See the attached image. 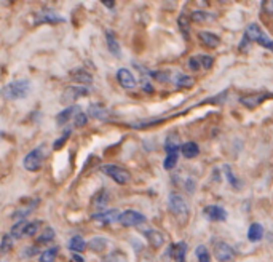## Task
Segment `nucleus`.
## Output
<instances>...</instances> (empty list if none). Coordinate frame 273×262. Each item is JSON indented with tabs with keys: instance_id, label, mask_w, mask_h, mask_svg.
I'll return each mask as SVG.
<instances>
[{
	"instance_id": "nucleus-2",
	"label": "nucleus",
	"mask_w": 273,
	"mask_h": 262,
	"mask_svg": "<svg viewBox=\"0 0 273 262\" xmlns=\"http://www.w3.org/2000/svg\"><path fill=\"white\" fill-rule=\"evenodd\" d=\"M249 42H256V43H259V45L270 50L273 53V40L267 37V34L263 32L260 26L256 24V23H252V24L248 26V28H246L243 40H241V45H240V51H244L246 50V43L249 45Z\"/></svg>"
},
{
	"instance_id": "nucleus-43",
	"label": "nucleus",
	"mask_w": 273,
	"mask_h": 262,
	"mask_svg": "<svg viewBox=\"0 0 273 262\" xmlns=\"http://www.w3.org/2000/svg\"><path fill=\"white\" fill-rule=\"evenodd\" d=\"M260 4H262V10H263V13H267V15L273 16V0H263V2H260Z\"/></svg>"
},
{
	"instance_id": "nucleus-44",
	"label": "nucleus",
	"mask_w": 273,
	"mask_h": 262,
	"mask_svg": "<svg viewBox=\"0 0 273 262\" xmlns=\"http://www.w3.org/2000/svg\"><path fill=\"white\" fill-rule=\"evenodd\" d=\"M189 67L192 69V71H198V69H201V63H200L198 56H193L189 59Z\"/></svg>"
},
{
	"instance_id": "nucleus-3",
	"label": "nucleus",
	"mask_w": 273,
	"mask_h": 262,
	"mask_svg": "<svg viewBox=\"0 0 273 262\" xmlns=\"http://www.w3.org/2000/svg\"><path fill=\"white\" fill-rule=\"evenodd\" d=\"M168 203H170L171 213L174 214L176 219L179 221V224H186L189 219V205L186 200H184L179 194L173 192V194H170Z\"/></svg>"
},
{
	"instance_id": "nucleus-41",
	"label": "nucleus",
	"mask_w": 273,
	"mask_h": 262,
	"mask_svg": "<svg viewBox=\"0 0 273 262\" xmlns=\"http://www.w3.org/2000/svg\"><path fill=\"white\" fill-rule=\"evenodd\" d=\"M21 254L26 257V259H29V257H34V256H40V249H39V246H26L24 249H23V252Z\"/></svg>"
},
{
	"instance_id": "nucleus-24",
	"label": "nucleus",
	"mask_w": 273,
	"mask_h": 262,
	"mask_svg": "<svg viewBox=\"0 0 273 262\" xmlns=\"http://www.w3.org/2000/svg\"><path fill=\"white\" fill-rule=\"evenodd\" d=\"M67 248L72 252H82L86 248V241L80 237V235H74V237H70V240L67 243Z\"/></svg>"
},
{
	"instance_id": "nucleus-45",
	"label": "nucleus",
	"mask_w": 273,
	"mask_h": 262,
	"mask_svg": "<svg viewBox=\"0 0 273 262\" xmlns=\"http://www.w3.org/2000/svg\"><path fill=\"white\" fill-rule=\"evenodd\" d=\"M105 8H113V7H115V2H113V0H102V2H101Z\"/></svg>"
},
{
	"instance_id": "nucleus-21",
	"label": "nucleus",
	"mask_w": 273,
	"mask_h": 262,
	"mask_svg": "<svg viewBox=\"0 0 273 262\" xmlns=\"http://www.w3.org/2000/svg\"><path fill=\"white\" fill-rule=\"evenodd\" d=\"M80 110L78 109V106H67L66 109H63L61 110L58 115H56V123L61 126V125H64V123H67V121L70 120V118H74V115L75 113Z\"/></svg>"
},
{
	"instance_id": "nucleus-5",
	"label": "nucleus",
	"mask_w": 273,
	"mask_h": 262,
	"mask_svg": "<svg viewBox=\"0 0 273 262\" xmlns=\"http://www.w3.org/2000/svg\"><path fill=\"white\" fill-rule=\"evenodd\" d=\"M101 171L105 174V176H109L110 179H113L120 186H125L131 181V173L128 170H125V168L118 167V165H113V163L102 165Z\"/></svg>"
},
{
	"instance_id": "nucleus-36",
	"label": "nucleus",
	"mask_w": 273,
	"mask_h": 262,
	"mask_svg": "<svg viewBox=\"0 0 273 262\" xmlns=\"http://www.w3.org/2000/svg\"><path fill=\"white\" fill-rule=\"evenodd\" d=\"M70 135H72V129L70 128H66L64 131H63V135H61L55 143H53V149L55 151H59V149H63V147L66 146V143H67V139L70 138Z\"/></svg>"
},
{
	"instance_id": "nucleus-40",
	"label": "nucleus",
	"mask_w": 273,
	"mask_h": 262,
	"mask_svg": "<svg viewBox=\"0 0 273 262\" xmlns=\"http://www.w3.org/2000/svg\"><path fill=\"white\" fill-rule=\"evenodd\" d=\"M195 254H197L198 262H211V259H209V252H208L206 246H203V244H200V246L195 249Z\"/></svg>"
},
{
	"instance_id": "nucleus-39",
	"label": "nucleus",
	"mask_w": 273,
	"mask_h": 262,
	"mask_svg": "<svg viewBox=\"0 0 273 262\" xmlns=\"http://www.w3.org/2000/svg\"><path fill=\"white\" fill-rule=\"evenodd\" d=\"M88 123V115L85 112H82V110H78L77 113H75V117H74V126L75 128H82V126H85Z\"/></svg>"
},
{
	"instance_id": "nucleus-46",
	"label": "nucleus",
	"mask_w": 273,
	"mask_h": 262,
	"mask_svg": "<svg viewBox=\"0 0 273 262\" xmlns=\"http://www.w3.org/2000/svg\"><path fill=\"white\" fill-rule=\"evenodd\" d=\"M72 260H74V262H85L83 257H82L80 254H78V252H72Z\"/></svg>"
},
{
	"instance_id": "nucleus-20",
	"label": "nucleus",
	"mask_w": 273,
	"mask_h": 262,
	"mask_svg": "<svg viewBox=\"0 0 273 262\" xmlns=\"http://www.w3.org/2000/svg\"><path fill=\"white\" fill-rule=\"evenodd\" d=\"M86 115L91 118H96V120H105L109 115V110L105 109L102 104H91V106L88 107Z\"/></svg>"
},
{
	"instance_id": "nucleus-33",
	"label": "nucleus",
	"mask_w": 273,
	"mask_h": 262,
	"mask_svg": "<svg viewBox=\"0 0 273 262\" xmlns=\"http://www.w3.org/2000/svg\"><path fill=\"white\" fill-rule=\"evenodd\" d=\"M190 20L193 23H209V21L214 20V15H211L208 12H203V10H197V12H193L190 15Z\"/></svg>"
},
{
	"instance_id": "nucleus-18",
	"label": "nucleus",
	"mask_w": 273,
	"mask_h": 262,
	"mask_svg": "<svg viewBox=\"0 0 273 262\" xmlns=\"http://www.w3.org/2000/svg\"><path fill=\"white\" fill-rule=\"evenodd\" d=\"M186 252H187V243L186 241H179L176 244H171L170 248V254L176 262H186Z\"/></svg>"
},
{
	"instance_id": "nucleus-1",
	"label": "nucleus",
	"mask_w": 273,
	"mask_h": 262,
	"mask_svg": "<svg viewBox=\"0 0 273 262\" xmlns=\"http://www.w3.org/2000/svg\"><path fill=\"white\" fill-rule=\"evenodd\" d=\"M31 90H32L31 80H28V78H16V80L2 86L0 96H2V99H5L8 102L20 101V99L28 98Z\"/></svg>"
},
{
	"instance_id": "nucleus-23",
	"label": "nucleus",
	"mask_w": 273,
	"mask_h": 262,
	"mask_svg": "<svg viewBox=\"0 0 273 262\" xmlns=\"http://www.w3.org/2000/svg\"><path fill=\"white\" fill-rule=\"evenodd\" d=\"M181 152H182L184 157H186V159H195V157L200 154V147H198L197 143L189 141V143H184L181 146Z\"/></svg>"
},
{
	"instance_id": "nucleus-25",
	"label": "nucleus",
	"mask_w": 273,
	"mask_h": 262,
	"mask_svg": "<svg viewBox=\"0 0 273 262\" xmlns=\"http://www.w3.org/2000/svg\"><path fill=\"white\" fill-rule=\"evenodd\" d=\"M107 244H109V241L104 237H94L86 243V246L90 248L93 252H102L105 248H107Z\"/></svg>"
},
{
	"instance_id": "nucleus-37",
	"label": "nucleus",
	"mask_w": 273,
	"mask_h": 262,
	"mask_svg": "<svg viewBox=\"0 0 273 262\" xmlns=\"http://www.w3.org/2000/svg\"><path fill=\"white\" fill-rule=\"evenodd\" d=\"M178 159H179V152H170L163 162L165 170H173L176 165H178Z\"/></svg>"
},
{
	"instance_id": "nucleus-27",
	"label": "nucleus",
	"mask_w": 273,
	"mask_h": 262,
	"mask_svg": "<svg viewBox=\"0 0 273 262\" xmlns=\"http://www.w3.org/2000/svg\"><path fill=\"white\" fill-rule=\"evenodd\" d=\"M263 237V227L257 222L251 224L249 230H248V240L249 241H260Z\"/></svg>"
},
{
	"instance_id": "nucleus-7",
	"label": "nucleus",
	"mask_w": 273,
	"mask_h": 262,
	"mask_svg": "<svg viewBox=\"0 0 273 262\" xmlns=\"http://www.w3.org/2000/svg\"><path fill=\"white\" fill-rule=\"evenodd\" d=\"M64 21H66L64 16H61L53 8H43V10L37 12L34 18V24H61Z\"/></svg>"
},
{
	"instance_id": "nucleus-35",
	"label": "nucleus",
	"mask_w": 273,
	"mask_h": 262,
	"mask_svg": "<svg viewBox=\"0 0 273 262\" xmlns=\"http://www.w3.org/2000/svg\"><path fill=\"white\" fill-rule=\"evenodd\" d=\"M178 24H179V29H181V32H182L184 39L189 40V39H190V34H189V32H190V23H189L187 15L181 13V16L178 18Z\"/></svg>"
},
{
	"instance_id": "nucleus-34",
	"label": "nucleus",
	"mask_w": 273,
	"mask_h": 262,
	"mask_svg": "<svg viewBox=\"0 0 273 262\" xmlns=\"http://www.w3.org/2000/svg\"><path fill=\"white\" fill-rule=\"evenodd\" d=\"M42 227V221H28L24 227V232H23V237H34L35 233L39 232V229Z\"/></svg>"
},
{
	"instance_id": "nucleus-38",
	"label": "nucleus",
	"mask_w": 273,
	"mask_h": 262,
	"mask_svg": "<svg viewBox=\"0 0 273 262\" xmlns=\"http://www.w3.org/2000/svg\"><path fill=\"white\" fill-rule=\"evenodd\" d=\"M26 222H28V221H20V222H15V224H13L12 232H10V233H12V237H13L15 240L23 238V232H24Z\"/></svg>"
},
{
	"instance_id": "nucleus-6",
	"label": "nucleus",
	"mask_w": 273,
	"mask_h": 262,
	"mask_svg": "<svg viewBox=\"0 0 273 262\" xmlns=\"http://www.w3.org/2000/svg\"><path fill=\"white\" fill-rule=\"evenodd\" d=\"M88 94H90L88 86H83V85H69V86H66L64 91H63V96H61V102L72 104L77 99L85 98V96H88Z\"/></svg>"
},
{
	"instance_id": "nucleus-29",
	"label": "nucleus",
	"mask_w": 273,
	"mask_h": 262,
	"mask_svg": "<svg viewBox=\"0 0 273 262\" xmlns=\"http://www.w3.org/2000/svg\"><path fill=\"white\" fill-rule=\"evenodd\" d=\"M58 252H59V248H58V246L47 248L45 251H42V252H40L39 262H55L56 257H58Z\"/></svg>"
},
{
	"instance_id": "nucleus-22",
	"label": "nucleus",
	"mask_w": 273,
	"mask_h": 262,
	"mask_svg": "<svg viewBox=\"0 0 273 262\" xmlns=\"http://www.w3.org/2000/svg\"><path fill=\"white\" fill-rule=\"evenodd\" d=\"M105 43H107V50L110 51V55H113L115 58L121 56V48L118 45L115 36H113L110 31H105Z\"/></svg>"
},
{
	"instance_id": "nucleus-4",
	"label": "nucleus",
	"mask_w": 273,
	"mask_h": 262,
	"mask_svg": "<svg viewBox=\"0 0 273 262\" xmlns=\"http://www.w3.org/2000/svg\"><path fill=\"white\" fill-rule=\"evenodd\" d=\"M43 160H45V146H39L32 149L31 152L26 154L24 160H23V167L26 171L35 173L42 168Z\"/></svg>"
},
{
	"instance_id": "nucleus-32",
	"label": "nucleus",
	"mask_w": 273,
	"mask_h": 262,
	"mask_svg": "<svg viewBox=\"0 0 273 262\" xmlns=\"http://www.w3.org/2000/svg\"><path fill=\"white\" fill-rule=\"evenodd\" d=\"M101 262H128V257L123 251L115 249V251H110L109 254H105Z\"/></svg>"
},
{
	"instance_id": "nucleus-42",
	"label": "nucleus",
	"mask_w": 273,
	"mask_h": 262,
	"mask_svg": "<svg viewBox=\"0 0 273 262\" xmlns=\"http://www.w3.org/2000/svg\"><path fill=\"white\" fill-rule=\"evenodd\" d=\"M198 59H200V63H201V67L203 69H209L211 66H213V58L211 56H206V55H198Z\"/></svg>"
},
{
	"instance_id": "nucleus-14",
	"label": "nucleus",
	"mask_w": 273,
	"mask_h": 262,
	"mask_svg": "<svg viewBox=\"0 0 273 262\" xmlns=\"http://www.w3.org/2000/svg\"><path fill=\"white\" fill-rule=\"evenodd\" d=\"M268 93H251L248 96H243V98H240V102L243 104V106L246 107H257L260 106V104L265 101L268 98Z\"/></svg>"
},
{
	"instance_id": "nucleus-10",
	"label": "nucleus",
	"mask_w": 273,
	"mask_h": 262,
	"mask_svg": "<svg viewBox=\"0 0 273 262\" xmlns=\"http://www.w3.org/2000/svg\"><path fill=\"white\" fill-rule=\"evenodd\" d=\"M39 203H40V200L39 198H32V200H29L28 203H26L24 206H20L16 209V211L12 214V219L15 221V222H20V221H26V217H28L35 208L39 206Z\"/></svg>"
},
{
	"instance_id": "nucleus-19",
	"label": "nucleus",
	"mask_w": 273,
	"mask_h": 262,
	"mask_svg": "<svg viewBox=\"0 0 273 262\" xmlns=\"http://www.w3.org/2000/svg\"><path fill=\"white\" fill-rule=\"evenodd\" d=\"M198 39L208 48H217L219 45H221V39H219L216 34H213V32H206V31L200 32L198 34Z\"/></svg>"
},
{
	"instance_id": "nucleus-8",
	"label": "nucleus",
	"mask_w": 273,
	"mask_h": 262,
	"mask_svg": "<svg viewBox=\"0 0 273 262\" xmlns=\"http://www.w3.org/2000/svg\"><path fill=\"white\" fill-rule=\"evenodd\" d=\"M147 219L144 214H141L139 211H134V209H126V211L120 213L118 222L123 227H138L141 224H144Z\"/></svg>"
},
{
	"instance_id": "nucleus-15",
	"label": "nucleus",
	"mask_w": 273,
	"mask_h": 262,
	"mask_svg": "<svg viewBox=\"0 0 273 262\" xmlns=\"http://www.w3.org/2000/svg\"><path fill=\"white\" fill-rule=\"evenodd\" d=\"M205 216H208L211 221L214 222H224L227 219V211L222 206H217V205H209L203 209Z\"/></svg>"
},
{
	"instance_id": "nucleus-31",
	"label": "nucleus",
	"mask_w": 273,
	"mask_h": 262,
	"mask_svg": "<svg viewBox=\"0 0 273 262\" xmlns=\"http://www.w3.org/2000/svg\"><path fill=\"white\" fill-rule=\"evenodd\" d=\"M13 243H15V238L12 237V233H4L2 235V240H0V254H7V252H10L12 248H13Z\"/></svg>"
},
{
	"instance_id": "nucleus-26",
	"label": "nucleus",
	"mask_w": 273,
	"mask_h": 262,
	"mask_svg": "<svg viewBox=\"0 0 273 262\" xmlns=\"http://www.w3.org/2000/svg\"><path fill=\"white\" fill-rule=\"evenodd\" d=\"M173 82L178 85L179 88H190V86H193V83H195L190 75H186V74H182V72H176Z\"/></svg>"
},
{
	"instance_id": "nucleus-28",
	"label": "nucleus",
	"mask_w": 273,
	"mask_h": 262,
	"mask_svg": "<svg viewBox=\"0 0 273 262\" xmlns=\"http://www.w3.org/2000/svg\"><path fill=\"white\" fill-rule=\"evenodd\" d=\"M56 237V232L53 227H47V229H43V232H40L37 235V243L39 244H48L50 241H53Z\"/></svg>"
},
{
	"instance_id": "nucleus-16",
	"label": "nucleus",
	"mask_w": 273,
	"mask_h": 262,
	"mask_svg": "<svg viewBox=\"0 0 273 262\" xmlns=\"http://www.w3.org/2000/svg\"><path fill=\"white\" fill-rule=\"evenodd\" d=\"M144 233V237L147 238L149 244H151L152 248H162L163 246V243H165V237H163V233L162 232H158V230H154V229H147L143 232Z\"/></svg>"
},
{
	"instance_id": "nucleus-12",
	"label": "nucleus",
	"mask_w": 273,
	"mask_h": 262,
	"mask_svg": "<svg viewBox=\"0 0 273 262\" xmlns=\"http://www.w3.org/2000/svg\"><path fill=\"white\" fill-rule=\"evenodd\" d=\"M117 82L120 83L121 88H125V90H133V88H136V85H138L136 77L125 67H121L117 71Z\"/></svg>"
},
{
	"instance_id": "nucleus-30",
	"label": "nucleus",
	"mask_w": 273,
	"mask_h": 262,
	"mask_svg": "<svg viewBox=\"0 0 273 262\" xmlns=\"http://www.w3.org/2000/svg\"><path fill=\"white\" fill-rule=\"evenodd\" d=\"M222 170H224L225 178L228 179V182H230V186H232L233 189H238V190H240V189L243 187V184L240 182V179L236 178L235 174H233V171H232V167H230V165H224Z\"/></svg>"
},
{
	"instance_id": "nucleus-9",
	"label": "nucleus",
	"mask_w": 273,
	"mask_h": 262,
	"mask_svg": "<svg viewBox=\"0 0 273 262\" xmlns=\"http://www.w3.org/2000/svg\"><path fill=\"white\" fill-rule=\"evenodd\" d=\"M235 256V251L228 243L225 241H216L214 243V257L219 262H230Z\"/></svg>"
},
{
	"instance_id": "nucleus-17",
	"label": "nucleus",
	"mask_w": 273,
	"mask_h": 262,
	"mask_svg": "<svg viewBox=\"0 0 273 262\" xmlns=\"http://www.w3.org/2000/svg\"><path fill=\"white\" fill-rule=\"evenodd\" d=\"M70 78L78 82V83H83V86L93 83V75L83 67H77V69H74V71H70Z\"/></svg>"
},
{
	"instance_id": "nucleus-11",
	"label": "nucleus",
	"mask_w": 273,
	"mask_h": 262,
	"mask_svg": "<svg viewBox=\"0 0 273 262\" xmlns=\"http://www.w3.org/2000/svg\"><path fill=\"white\" fill-rule=\"evenodd\" d=\"M109 200H110L109 190L107 189H101V190H98L93 195V198H91V208L94 209V211L102 213V211H105V208H107Z\"/></svg>"
},
{
	"instance_id": "nucleus-13",
	"label": "nucleus",
	"mask_w": 273,
	"mask_h": 262,
	"mask_svg": "<svg viewBox=\"0 0 273 262\" xmlns=\"http://www.w3.org/2000/svg\"><path fill=\"white\" fill-rule=\"evenodd\" d=\"M118 217H120V211L118 209H105V211L102 213H96L91 216V219L94 222H101V224H110V222H115L118 221Z\"/></svg>"
}]
</instances>
